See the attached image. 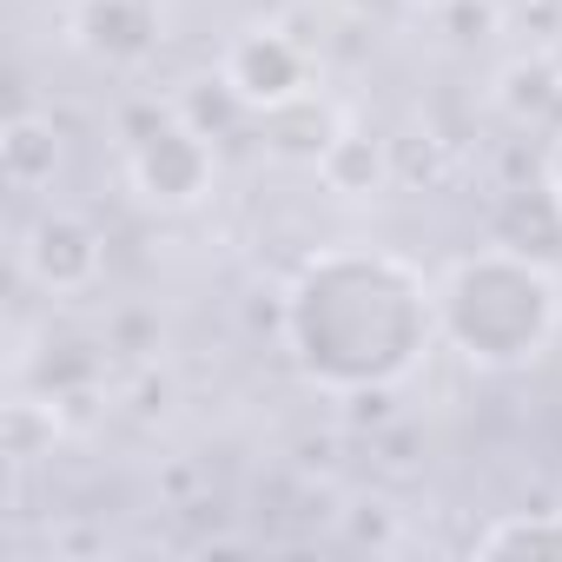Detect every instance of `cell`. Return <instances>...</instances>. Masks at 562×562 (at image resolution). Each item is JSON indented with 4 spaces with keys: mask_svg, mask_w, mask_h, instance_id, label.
<instances>
[{
    "mask_svg": "<svg viewBox=\"0 0 562 562\" xmlns=\"http://www.w3.org/2000/svg\"><path fill=\"white\" fill-rule=\"evenodd\" d=\"M437 338V285L397 251L331 245L305 258L285 292V345L292 364L338 397L391 391L417 371Z\"/></svg>",
    "mask_w": 562,
    "mask_h": 562,
    "instance_id": "obj_1",
    "label": "cell"
},
{
    "mask_svg": "<svg viewBox=\"0 0 562 562\" xmlns=\"http://www.w3.org/2000/svg\"><path fill=\"white\" fill-rule=\"evenodd\" d=\"M562 331V278L549 258L483 245L437 278V338L476 371H522Z\"/></svg>",
    "mask_w": 562,
    "mask_h": 562,
    "instance_id": "obj_2",
    "label": "cell"
},
{
    "mask_svg": "<svg viewBox=\"0 0 562 562\" xmlns=\"http://www.w3.org/2000/svg\"><path fill=\"white\" fill-rule=\"evenodd\" d=\"M126 179L146 205L159 212H186L212 192L218 179V159H212V133L192 126L186 113H159L146 133H133V153H126Z\"/></svg>",
    "mask_w": 562,
    "mask_h": 562,
    "instance_id": "obj_3",
    "label": "cell"
},
{
    "mask_svg": "<svg viewBox=\"0 0 562 562\" xmlns=\"http://www.w3.org/2000/svg\"><path fill=\"white\" fill-rule=\"evenodd\" d=\"M106 271V238L87 212L74 205H47L34 212V225L21 232V278L47 299H87Z\"/></svg>",
    "mask_w": 562,
    "mask_h": 562,
    "instance_id": "obj_4",
    "label": "cell"
},
{
    "mask_svg": "<svg viewBox=\"0 0 562 562\" xmlns=\"http://www.w3.org/2000/svg\"><path fill=\"white\" fill-rule=\"evenodd\" d=\"M218 80L232 87V100L245 113H278V106H292L312 93V54L292 41V34H278V27H251L225 47V67Z\"/></svg>",
    "mask_w": 562,
    "mask_h": 562,
    "instance_id": "obj_5",
    "label": "cell"
},
{
    "mask_svg": "<svg viewBox=\"0 0 562 562\" xmlns=\"http://www.w3.org/2000/svg\"><path fill=\"white\" fill-rule=\"evenodd\" d=\"M67 34L87 60L100 67H133L153 54L159 41V8L153 0H74L67 14Z\"/></svg>",
    "mask_w": 562,
    "mask_h": 562,
    "instance_id": "obj_6",
    "label": "cell"
},
{
    "mask_svg": "<svg viewBox=\"0 0 562 562\" xmlns=\"http://www.w3.org/2000/svg\"><path fill=\"white\" fill-rule=\"evenodd\" d=\"M60 172V133L41 113H14L8 133H0V179L14 192H47Z\"/></svg>",
    "mask_w": 562,
    "mask_h": 562,
    "instance_id": "obj_7",
    "label": "cell"
},
{
    "mask_svg": "<svg viewBox=\"0 0 562 562\" xmlns=\"http://www.w3.org/2000/svg\"><path fill=\"white\" fill-rule=\"evenodd\" d=\"M318 172H325V186H331V192H345V199H371V192L391 179V153H384V139H371V133H351V126H345V133L325 146Z\"/></svg>",
    "mask_w": 562,
    "mask_h": 562,
    "instance_id": "obj_8",
    "label": "cell"
},
{
    "mask_svg": "<svg viewBox=\"0 0 562 562\" xmlns=\"http://www.w3.org/2000/svg\"><path fill=\"white\" fill-rule=\"evenodd\" d=\"M470 555H562V509H509L470 542Z\"/></svg>",
    "mask_w": 562,
    "mask_h": 562,
    "instance_id": "obj_9",
    "label": "cell"
},
{
    "mask_svg": "<svg viewBox=\"0 0 562 562\" xmlns=\"http://www.w3.org/2000/svg\"><path fill=\"white\" fill-rule=\"evenodd\" d=\"M0 424H8V463H14V470H27L34 457H47L54 437H60V411H54L47 397H14Z\"/></svg>",
    "mask_w": 562,
    "mask_h": 562,
    "instance_id": "obj_10",
    "label": "cell"
},
{
    "mask_svg": "<svg viewBox=\"0 0 562 562\" xmlns=\"http://www.w3.org/2000/svg\"><path fill=\"white\" fill-rule=\"evenodd\" d=\"M549 192H555V205H562V139L549 146Z\"/></svg>",
    "mask_w": 562,
    "mask_h": 562,
    "instance_id": "obj_11",
    "label": "cell"
}]
</instances>
